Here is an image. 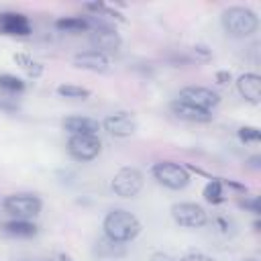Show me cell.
I'll return each mask as SVG.
<instances>
[{"instance_id": "cell-1", "label": "cell", "mask_w": 261, "mask_h": 261, "mask_svg": "<svg viewBox=\"0 0 261 261\" xmlns=\"http://www.w3.org/2000/svg\"><path fill=\"white\" fill-rule=\"evenodd\" d=\"M104 232L114 243H126L141 232V222L128 210H112L104 218Z\"/></svg>"}, {"instance_id": "cell-2", "label": "cell", "mask_w": 261, "mask_h": 261, "mask_svg": "<svg viewBox=\"0 0 261 261\" xmlns=\"http://www.w3.org/2000/svg\"><path fill=\"white\" fill-rule=\"evenodd\" d=\"M222 27L230 37L243 39L257 31L259 18L251 8L245 6H230L222 12Z\"/></svg>"}, {"instance_id": "cell-3", "label": "cell", "mask_w": 261, "mask_h": 261, "mask_svg": "<svg viewBox=\"0 0 261 261\" xmlns=\"http://www.w3.org/2000/svg\"><path fill=\"white\" fill-rule=\"evenodd\" d=\"M153 175L159 184L171 190H181L190 184V173L184 165L173 163V161H159L153 165Z\"/></svg>"}, {"instance_id": "cell-4", "label": "cell", "mask_w": 261, "mask_h": 261, "mask_svg": "<svg viewBox=\"0 0 261 261\" xmlns=\"http://www.w3.org/2000/svg\"><path fill=\"white\" fill-rule=\"evenodd\" d=\"M102 145L96 135H71L67 141V151L77 161H92L98 157Z\"/></svg>"}, {"instance_id": "cell-5", "label": "cell", "mask_w": 261, "mask_h": 261, "mask_svg": "<svg viewBox=\"0 0 261 261\" xmlns=\"http://www.w3.org/2000/svg\"><path fill=\"white\" fill-rule=\"evenodd\" d=\"M143 188V175L135 167H122L112 179V192L120 198H133Z\"/></svg>"}, {"instance_id": "cell-6", "label": "cell", "mask_w": 261, "mask_h": 261, "mask_svg": "<svg viewBox=\"0 0 261 261\" xmlns=\"http://www.w3.org/2000/svg\"><path fill=\"white\" fill-rule=\"evenodd\" d=\"M41 200L33 194H12L8 198H4V208L18 216V218H31L35 214L41 212Z\"/></svg>"}, {"instance_id": "cell-7", "label": "cell", "mask_w": 261, "mask_h": 261, "mask_svg": "<svg viewBox=\"0 0 261 261\" xmlns=\"http://www.w3.org/2000/svg\"><path fill=\"white\" fill-rule=\"evenodd\" d=\"M171 216L179 226L186 228H198L206 224V212L202 206L194 202H179L171 208Z\"/></svg>"}, {"instance_id": "cell-8", "label": "cell", "mask_w": 261, "mask_h": 261, "mask_svg": "<svg viewBox=\"0 0 261 261\" xmlns=\"http://www.w3.org/2000/svg\"><path fill=\"white\" fill-rule=\"evenodd\" d=\"M179 100L200 108V110H206L210 112L212 108H216L220 104V96L216 92H212L210 88H200V86H188L179 92Z\"/></svg>"}, {"instance_id": "cell-9", "label": "cell", "mask_w": 261, "mask_h": 261, "mask_svg": "<svg viewBox=\"0 0 261 261\" xmlns=\"http://www.w3.org/2000/svg\"><path fill=\"white\" fill-rule=\"evenodd\" d=\"M90 45L94 47V51L106 55V53H116L120 47V37L114 29L108 27H98L90 33Z\"/></svg>"}, {"instance_id": "cell-10", "label": "cell", "mask_w": 261, "mask_h": 261, "mask_svg": "<svg viewBox=\"0 0 261 261\" xmlns=\"http://www.w3.org/2000/svg\"><path fill=\"white\" fill-rule=\"evenodd\" d=\"M104 128L114 137H130L137 130V120L130 112H114L104 118Z\"/></svg>"}, {"instance_id": "cell-11", "label": "cell", "mask_w": 261, "mask_h": 261, "mask_svg": "<svg viewBox=\"0 0 261 261\" xmlns=\"http://www.w3.org/2000/svg\"><path fill=\"white\" fill-rule=\"evenodd\" d=\"M169 108H171V112L177 116V118H181V120H190V122H210L212 120V114L210 112H206V110H200V108H196V106H192V104H188V102H184V100H173L171 104H169Z\"/></svg>"}, {"instance_id": "cell-12", "label": "cell", "mask_w": 261, "mask_h": 261, "mask_svg": "<svg viewBox=\"0 0 261 261\" xmlns=\"http://www.w3.org/2000/svg\"><path fill=\"white\" fill-rule=\"evenodd\" d=\"M0 29L6 35H29L31 33V24L29 18L20 12H4L0 14Z\"/></svg>"}, {"instance_id": "cell-13", "label": "cell", "mask_w": 261, "mask_h": 261, "mask_svg": "<svg viewBox=\"0 0 261 261\" xmlns=\"http://www.w3.org/2000/svg\"><path fill=\"white\" fill-rule=\"evenodd\" d=\"M237 88L245 100L251 104H259L261 100V77L257 73H243L237 82Z\"/></svg>"}, {"instance_id": "cell-14", "label": "cell", "mask_w": 261, "mask_h": 261, "mask_svg": "<svg viewBox=\"0 0 261 261\" xmlns=\"http://www.w3.org/2000/svg\"><path fill=\"white\" fill-rule=\"evenodd\" d=\"M73 63L77 67H84V69H90V71H106L110 67V61L106 55L98 53V51H84V53H77L73 57Z\"/></svg>"}, {"instance_id": "cell-15", "label": "cell", "mask_w": 261, "mask_h": 261, "mask_svg": "<svg viewBox=\"0 0 261 261\" xmlns=\"http://www.w3.org/2000/svg\"><path fill=\"white\" fill-rule=\"evenodd\" d=\"M63 128L69 135H96L100 130L98 120L88 116H69L63 120Z\"/></svg>"}, {"instance_id": "cell-16", "label": "cell", "mask_w": 261, "mask_h": 261, "mask_svg": "<svg viewBox=\"0 0 261 261\" xmlns=\"http://www.w3.org/2000/svg\"><path fill=\"white\" fill-rule=\"evenodd\" d=\"M4 230H6L8 234H12V237H33V234L37 232V226H35L33 222L20 218V220H10V222H6V224H4Z\"/></svg>"}, {"instance_id": "cell-17", "label": "cell", "mask_w": 261, "mask_h": 261, "mask_svg": "<svg viewBox=\"0 0 261 261\" xmlns=\"http://www.w3.org/2000/svg\"><path fill=\"white\" fill-rule=\"evenodd\" d=\"M55 27L59 31H67V33H80V31H88L90 29L88 20L82 18V16H65V18H59L55 22Z\"/></svg>"}, {"instance_id": "cell-18", "label": "cell", "mask_w": 261, "mask_h": 261, "mask_svg": "<svg viewBox=\"0 0 261 261\" xmlns=\"http://www.w3.org/2000/svg\"><path fill=\"white\" fill-rule=\"evenodd\" d=\"M204 198L210 202V204H220L224 198H222V181L220 179H210L204 188Z\"/></svg>"}, {"instance_id": "cell-19", "label": "cell", "mask_w": 261, "mask_h": 261, "mask_svg": "<svg viewBox=\"0 0 261 261\" xmlns=\"http://www.w3.org/2000/svg\"><path fill=\"white\" fill-rule=\"evenodd\" d=\"M57 94L63 96V98H88L90 96V90L82 88V86H73V84H63L57 88Z\"/></svg>"}, {"instance_id": "cell-20", "label": "cell", "mask_w": 261, "mask_h": 261, "mask_svg": "<svg viewBox=\"0 0 261 261\" xmlns=\"http://www.w3.org/2000/svg\"><path fill=\"white\" fill-rule=\"evenodd\" d=\"M0 88L6 90V92H22L24 90V82L16 75H10V73H4L0 75Z\"/></svg>"}, {"instance_id": "cell-21", "label": "cell", "mask_w": 261, "mask_h": 261, "mask_svg": "<svg viewBox=\"0 0 261 261\" xmlns=\"http://www.w3.org/2000/svg\"><path fill=\"white\" fill-rule=\"evenodd\" d=\"M239 139H241L243 143H253V145H257V143L261 141V133H259V128H255V126H243V128H239Z\"/></svg>"}, {"instance_id": "cell-22", "label": "cell", "mask_w": 261, "mask_h": 261, "mask_svg": "<svg viewBox=\"0 0 261 261\" xmlns=\"http://www.w3.org/2000/svg\"><path fill=\"white\" fill-rule=\"evenodd\" d=\"M179 261H214V259L208 257V255H204V253H188Z\"/></svg>"}, {"instance_id": "cell-23", "label": "cell", "mask_w": 261, "mask_h": 261, "mask_svg": "<svg viewBox=\"0 0 261 261\" xmlns=\"http://www.w3.org/2000/svg\"><path fill=\"white\" fill-rule=\"evenodd\" d=\"M194 53H196V55H200L204 61H208V59L212 57V53H210V51H208V47H204V45H196V47H194Z\"/></svg>"}, {"instance_id": "cell-24", "label": "cell", "mask_w": 261, "mask_h": 261, "mask_svg": "<svg viewBox=\"0 0 261 261\" xmlns=\"http://www.w3.org/2000/svg\"><path fill=\"white\" fill-rule=\"evenodd\" d=\"M241 206H245V208H251L255 214H259V198H253V200H245V202H241Z\"/></svg>"}, {"instance_id": "cell-25", "label": "cell", "mask_w": 261, "mask_h": 261, "mask_svg": "<svg viewBox=\"0 0 261 261\" xmlns=\"http://www.w3.org/2000/svg\"><path fill=\"white\" fill-rule=\"evenodd\" d=\"M151 261H177V259L167 253H155V255H151Z\"/></svg>"}, {"instance_id": "cell-26", "label": "cell", "mask_w": 261, "mask_h": 261, "mask_svg": "<svg viewBox=\"0 0 261 261\" xmlns=\"http://www.w3.org/2000/svg\"><path fill=\"white\" fill-rule=\"evenodd\" d=\"M216 80H218V84H228L230 82V73L228 71H218L216 73Z\"/></svg>"}, {"instance_id": "cell-27", "label": "cell", "mask_w": 261, "mask_h": 261, "mask_svg": "<svg viewBox=\"0 0 261 261\" xmlns=\"http://www.w3.org/2000/svg\"><path fill=\"white\" fill-rule=\"evenodd\" d=\"M0 106H2V108H6V110H10V112L18 110V104H10V102H6V100H0Z\"/></svg>"}, {"instance_id": "cell-28", "label": "cell", "mask_w": 261, "mask_h": 261, "mask_svg": "<svg viewBox=\"0 0 261 261\" xmlns=\"http://www.w3.org/2000/svg\"><path fill=\"white\" fill-rule=\"evenodd\" d=\"M90 10H104V4L102 2H92V4H86Z\"/></svg>"}, {"instance_id": "cell-29", "label": "cell", "mask_w": 261, "mask_h": 261, "mask_svg": "<svg viewBox=\"0 0 261 261\" xmlns=\"http://www.w3.org/2000/svg\"><path fill=\"white\" fill-rule=\"evenodd\" d=\"M59 259H61V261H73V259H71V257H67V255H61Z\"/></svg>"}, {"instance_id": "cell-30", "label": "cell", "mask_w": 261, "mask_h": 261, "mask_svg": "<svg viewBox=\"0 0 261 261\" xmlns=\"http://www.w3.org/2000/svg\"><path fill=\"white\" fill-rule=\"evenodd\" d=\"M247 261H255V259H247Z\"/></svg>"}]
</instances>
